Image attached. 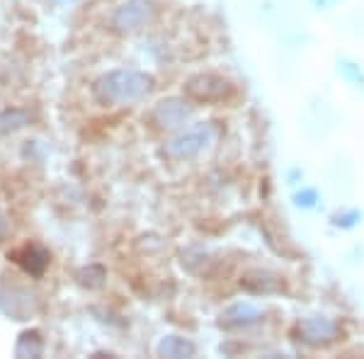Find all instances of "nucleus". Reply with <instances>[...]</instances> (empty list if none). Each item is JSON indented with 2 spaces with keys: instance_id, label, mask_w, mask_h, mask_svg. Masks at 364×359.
Returning a JSON list of instances; mask_svg holds the SVG:
<instances>
[{
  "instance_id": "obj_1",
  "label": "nucleus",
  "mask_w": 364,
  "mask_h": 359,
  "mask_svg": "<svg viewBox=\"0 0 364 359\" xmlns=\"http://www.w3.org/2000/svg\"><path fill=\"white\" fill-rule=\"evenodd\" d=\"M149 90V80L132 70H119V73H109L107 78H102L95 87V95L102 102H129L136 100Z\"/></svg>"
},
{
  "instance_id": "obj_2",
  "label": "nucleus",
  "mask_w": 364,
  "mask_h": 359,
  "mask_svg": "<svg viewBox=\"0 0 364 359\" xmlns=\"http://www.w3.org/2000/svg\"><path fill=\"white\" fill-rule=\"evenodd\" d=\"M13 260L22 264L29 274H42L44 267L49 264V252L39 248V245H25L22 250L13 252Z\"/></svg>"
},
{
  "instance_id": "obj_3",
  "label": "nucleus",
  "mask_w": 364,
  "mask_h": 359,
  "mask_svg": "<svg viewBox=\"0 0 364 359\" xmlns=\"http://www.w3.org/2000/svg\"><path fill=\"white\" fill-rule=\"evenodd\" d=\"M149 17V3L144 0H134V3L124 5V8L117 13V27L119 29H134Z\"/></svg>"
},
{
  "instance_id": "obj_4",
  "label": "nucleus",
  "mask_w": 364,
  "mask_h": 359,
  "mask_svg": "<svg viewBox=\"0 0 364 359\" xmlns=\"http://www.w3.org/2000/svg\"><path fill=\"white\" fill-rule=\"evenodd\" d=\"M42 352V340H39V333H25L20 338V343L15 347L17 357H39Z\"/></svg>"
},
{
  "instance_id": "obj_5",
  "label": "nucleus",
  "mask_w": 364,
  "mask_h": 359,
  "mask_svg": "<svg viewBox=\"0 0 364 359\" xmlns=\"http://www.w3.org/2000/svg\"><path fill=\"white\" fill-rule=\"evenodd\" d=\"M27 117L22 114V112H3L0 114V136H5V134L15 132V129H20L25 124Z\"/></svg>"
},
{
  "instance_id": "obj_6",
  "label": "nucleus",
  "mask_w": 364,
  "mask_h": 359,
  "mask_svg": "<svg viewBox=\"0 0 364 359\" xmlns=\"http://www.w3.org/2000/svg\"><path fill=\"white\" fill-rule=\"evenodd\" d=\"M192 347L190 345H185V343H180V340H166V343L161 345V352L163 355H168V357H180V355H187Z\"/></svg>"
},
{
  "instance_id": "obj_7",
  "label": "nucleus",
  "mask_w": 364,
  "mask_h": 359,
  "mask_svg": "<svg viewBox=\"0 0 364 359\" xmlns=\"http://www.w3.org/2000/svg\"><path fill=\"white\" fill-rule=\"evenodd\" d=\"M5 233H8V219H5V214L0 211V238H3Z\"/></svg>"
},
{
  "instance_id": "obj_8",
  "label": "nucleus",
  "mask_w": 364,
  "mask_h": 359,
  "mask_svg": "<svg viewBox=\"0 0 364 359\" xmlns=\"http://www.w3.org/2000/svg\"><path fill=\"white\" fill-rule=\"evenodd\" d=\"M54 3H66V0H54Z\"/></svg>"
}]
</instances>
